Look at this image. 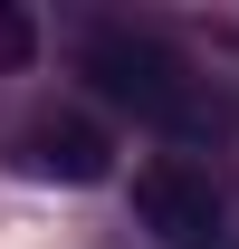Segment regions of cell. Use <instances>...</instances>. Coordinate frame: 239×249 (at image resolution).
<instances>
[{
	"label": "cell",
	"mask_w": 239,
	"mask_h": 249,
	"mask_svg": "<svg viewBox=\"0 0 239 249\" xmlns=\"http://www.w3.org/2000/svg\"><path fill=\"white\" fill-rule=\"evenodd\" d=\"M19 163H29L38 182H105L115 173V144H105V124L86 115H38L19 134Z\"/></svg>",
	"instance_id": "3957f363"
},
{
	"label": "cell",
	"mask_w": 239,
	"mask_h": 249,
	"mask_svg": "<svg viewBox=\"0 0 239 249\" xmlns=\"http://www.w3.org/2000/svg\"><path fill=\"white\" fill-rule=\"evenodd\" d=\"M134 220H144L153 240H172V249H210L220 240V192L191 163H144L134 173Z\"/></svg>",
	"instance_id": "7a4b0ae2"
},
{
	"label": "cell",
	"mask_w": 239,
	"mask_h": 249,
	"mask_svg": "<svg viewBox=\"0 0 239 249\" xmlns=\"http://www.w3.org/2000/svg\"><path fill=\"white\" fill-rule=\"evenodd\" d=\"M86 77L115 106H134V115H153V124H172V134H201L220 106H210V87L191 77V67L163 48V38H144V29H96L86 38Z\"/></svg>",
	"instance_id": "6da1fadb"
}]
</instances>
